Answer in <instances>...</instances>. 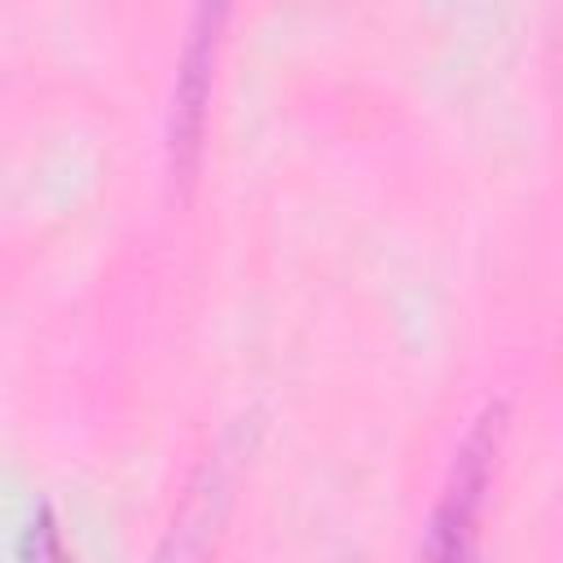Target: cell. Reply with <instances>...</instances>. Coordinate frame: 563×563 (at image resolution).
<instances>
[{
	"label": "cell",
	"instance_id": "obj_1",
	"mask_svg": "<svg viewBox=\"0 0 563 563\" xmlns=\"http://www.w3.org/2000/svg\"><path fill=\"white\" fill-rule=\"evenodd\" d=\"M497 440H501V409H488L453 457L444 497L431 519L427 563H475L479 559V519H484V493H488L493 462H497Z\"/></svg>",
	"mask_w": 563,
	"mask_h": 563
},
{
	"label": "cell",
	"instance_id": "obj_2",
	"mask_svg": "<svg viewBox=\"0 0 563 563\" xmlns=\"http://www.w3.org/2000/svg\"><path fill=\"white\" fill-rule=\"evenodd\" d=\"M224 9H198L194 35L185 44L180 70H176V97H172V167L180 176L194 172L198 136H202V106L211 97V53H216V22Z\"/></svg>",
	"mask_w": 563,
	"mask_h": 563
},
{
	"label": "cell",
	"instance_id": "obj_3",
	"mask_svg": "<svg viewBox=\"0 0 563 563\" xmlns=\"http://www.w3.org/2000/svg\"><path fill=\"white\" fill-rule=\"evenodd\" d=\"M22 550H26V563H70L62 537H57V523H53V510L40 506V515L31 519L26 537H22Z\"/></svg>",
	"mask_w": 563,
	"mask_h": 563
}]
</instances>
